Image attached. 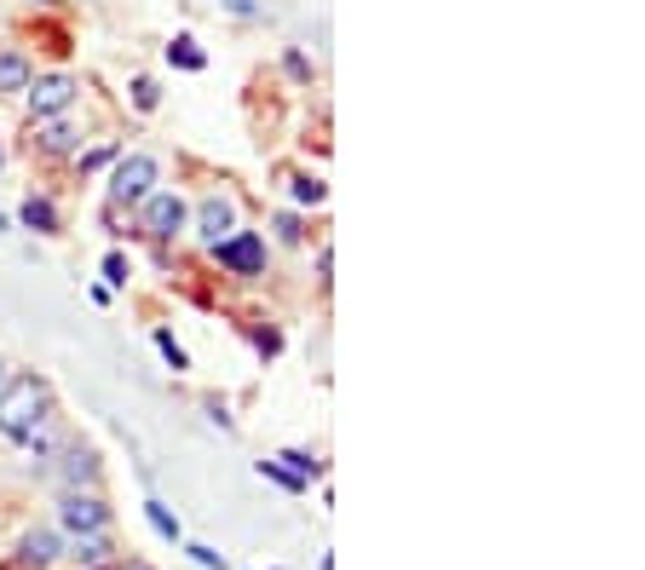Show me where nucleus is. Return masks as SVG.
Returning a JSON list of instances; mask_svg holds the SVG:
<instances>
[{"instance_id":"f257e3e1","label":"nucleus","mask_w":645,"mask_h":570,"mask_svg":"<svg viewBox=\"0 0 645 570\" xmlns=\"http://www.w3.org/2000/svg\"><path fill=\"white\" fill-rule=\"evenodd\" d=\"M46 421H53V386L41 375H18L0 386V438L7 444H30Z\"/></svg>"},{"instance_id":"f03ea898","label":"nucleus","mask_w":645,"mask_h":570,"mask_svg":"<svg viewBox=\"0 0 645 570\" xmlns=\"http://www.w3.org/2000/svg\"><path fill=\"white\" fill-rule=\"evenodd\" d=\"M157 179H162V168H157V155H144V150H133V155H116L110 162V207H139L150 191H157Z\"/></svg>"},{"instance_id":"7ed1b4c3","label":"nucleus","mask_w":645,"mask_h":570,"mask_svg":"<svg viewBox=\"0 0 645 570\" xmlns=\"http://www.w3.org/2000/svg\"><path fill=\"white\" fill-rule=\"evenodd\" d=\"M82 98V82L64 69L53 75H30V87H23V110H30V121H53V116H69V104Z\"/></svg>"},{"instance_id":"20e7f679","label":"nucleus","mask_w":645,"mask_h":570,"mask_svg":"<svg viewBox=\"0 0 645 570\" xmlns=\"http://www.w3.org/2000/svg\"><path fill=\"white\" fill-rule=\"evenodd\" d=\"M139 219H144V237L173 243L179 230L191 225V207H185V196H179V191H150V196L139 202Z\"/></svg>"},{"instance_id":"39448f33","label":"nucleus","mask_w":645,"mask_h":570,"mask_svg":"<svg viewBox=\"0 0 645 570\" xmlns=\"http://www.w3.org/2000/svg\"><path fill=\"white\" fill-rule=\"evenodd\" d=\"M58 525L69 536H93V530H110V502L98 490H64L58 496Z\"/></svg>"},{"instance_id":"423d86ee","label":"nucleus","mask_w":645,"mask_h":570,"mask_svg":"<svg viewBox=\"0 0 645 570\" xmlns=\"http://www.w3.org/2000/svg\"><path fill=\"white\" fill-rule=\"evenodd\" d=\"M208 254L219 259L225 271H237V277H260L266 271V237L260 230H230V237L214 243Z\"/></svg>"},{"instance_id":"0eeeda50","label":"nucleus","mask_w":645,"mask_h":570,"mask_svg":"<svg viewBox=\"0 0 645 570\" xmlns=\"http://www.w3.org/2000/svg\"><path fill=\"white\" fill-rule=\"evenodd\" d=\"M191 230L202 237V248L225 243L230 230H237V202L219 196V191H214V196H202V202H196V219H191Z\"/></svg>"},{"instance_id":"6e6552de","label":"nucleus","mask_w":645,"mask_h":570,"mask_svg":"<svg viewBox=\"0 0 645 570\" xmlns=\"http://www.w3.org/2000/svg\"><path fill=\"white\" fill-rule=\"evenodd\" d=\"M46 162H64V155H82V127L69 116H53V121H35V139H30Z\"/></svg>"},{"instance_id":"1a4fd4ad","label":"nucleus","mask_w":645,"mask_h":570,"mask_svg":"<svg viewBox=\"0 0 645 570\" xmlns=\"http://www.w3.org/2000/svg\"><path fill=\"white\" fill-rule=\"evenodd\" d=\"M53 466H58V484L64 490H98V455L87 444H64L53 455Z\"/></svg>"},{"instance_id":"9d476101","label":"nucleus","mask_w":645,"mask_h":570,"mask_svg":"<svg viewBox=\"0 0 645 570\" xmlns=\"http://www.w3.org/2000/svg\"><path fill=\"white\" fill-rule=\"evenodd\" d=\"M58 559H64V536L58 530H30L18 541V564L23 570H53Z\"/></svg>"},{"instance_id":"9b49d317","label":"nucleus","mask_w":645,"mask_h":570,"mask_svg":"<svg viewBox=\"0 0 645 570\" xmlns=\"http://www.w3.org/2000/svg\"><path fill=\"white\" fill-rule=\"evenodd\" d=\"M18 225H23V230H35V237H53V230H58V207L46 202V196H23Z\"/></svg>"},{"instance_id":"f8f14e48","label":"nucleus","mask_w":645,"mask_h":570,"mask_svg":"<svg viewBox=\"0 0 645 570\" xmlns=\"http://www.w3.org/2000/svg\"><path fill=\"white\" fill-rule=\"evenodd\" d=\"M64 553L87 570V564H110V553H116V548H110V530H93V536H75Z\"/></svg>"},{"instance_id":"ddd939ff","label":"nucleus","mask_w":645,"mask_h":570,"mask_svg":"<svg viewBox=\"0 0 645 570\" xmlns=\"http://www.w3.org/2000/svg\"><path fill=\"white\" fill-rule=\"evenodd\" d=\"M30 58H23V46H0V93H23L30 87Z\"/></svg>"},{"instance_id":"4468645a","label":"nucleus","mask_w":645,"mask_h":570,"mask_svg":"<svg viewBox=\"0 0 645 570\" xmlns=\"http://www.w3.org/2000/svg\"><path fill=\"white\" fill-rule=\"evenodd\" d=\"M144 518H150V530H157L162 541H185V525H179V513L168 502H144Z\"/></svg>"},{"instance_id":"2eb2a0df","label":"nucleus","mask_w":645,"mask_h":570,"mask_svg":"<svg viewBox=\"0 0 645 570\" xmlns=\"http://www.w3.org/2000/svg\"><path fill=\"white\" fill-rule=\"evenodd\" d=\"M168 64H179V69H191V75H196L202 64H208V52H202L191 35H173V41H168Z\"/></svg>"},{"instance_id":"dca6fc26","label":"nucleus","mask_w":645,"mask_h":570,"mask_svg":"<svg viewBox=\"0 0 645 570\" xmlns=\"http://www.w3.org/2000/svg\"><path fill=\"white\" fill-rule=\"evenodd\" d=\"M277 461H282V466H289V473H294V478H305V484H312V478L323 473V461H318L312 450H282Z\"/></svg>"},{"instance_id":"f3484780","label":"nucleus","mask_w":645,"mask_h":570,"mask_svg":"<svg viewBox=\"0 0 645 570\" xmlns=\"http://www.w3.org/2000/svg\"><path fill=\"white\" fill-rule=\"evenodd\" d=\"M150 341H157V352L168 357V369H173V375H185V369H191V357H185V346L173 341V329H157Z\"/></svg>"},{"instance_id":"a211bd4d","label":"nucleus","mask_w":645,"mask_h":570,"mask_svg":"<svg viewBox=\"0 0 645 570\" xmlns=\"http://www.w3.org/2000/svg\"><path fill=\"white\" fill-rule=\"evenodd\" d=\"M162 104V87H157V75H133V110L150 116Z\"/></svg>"},{"instance_id":"6ab92c4d","label":"nucleus","mask_w":645,"mask_h":570,"mask_svg":"<svg viewBox=\"0 0 645 570\" xmlns=\"http://www.w3.org/2000/svg\"><path fill=\"white\" fill-rule=\"evenodd\" d=\"M260 478L282 484V490H289V496H305V490H312L305 478H294V473H289V466H282V461H260Z\"/></svg>"},{"instance_id":"aec40b11","label":"nucleus","mask_w":645,"mask_h":570,"mask_svg":"<svg viewBox=\"0 0 645 570\" xmlns=\"http://www.w3.org/2000/svg\"><path fill=\"white\" fill-rule=\"evenodd\" d=\"M116 155H121L116 144H93L87 155H75V168H82V179H87V173H98V168H110V162H116Z\"/></svg>"},{"instance_id":"412c9836","label":"nucleus","mask_w":645,"mask_h":570,"mask_svg":"<svg viewBox=\"0 0 645 570\" xmlns=\"http://www.w3.org/2000/svg\"><path fill=\"white\" fill-rule=\"evenodd\" d=\"M323 196H329V191H323V179H312V173H300V179H294V202L323 207Z\"/></svg>"},{"instance_id":"4be33fe9","label":"nucleus","mask_w":645,"mask_h":570,"mask_svg":"<svg viewBox=\"0 0 645 570\" xmlns=\"http://www.w3.org/2000/svg\"><path fill=\"white\" fill-rule=\"evenodd\" d=\"M185 553H191L202 570H230V564H225V553H214L208 541H185Z\"/></svg>"},{"instance_id":"5701e85b","label":"nucleus","mask_w":645,"mask_h":570,"mask_svg":"<svg viewBox=\"0 0 645 570\" xmlns=\"http://www.w3.org/2000/svg\"><path fill=\"white\" fill-rule=\"evenodd\" d=\"M127 277H133V271H127V259L110 248V254H105V289H127Z\"/></svg>"},{"instance_id":"b1692460","label":"nucleus","mask_w":645,"mask_h":570,"mask_svg":"<svg viewBox=\"0 0 645 570\" xmlns=\"http://www.w3.org/2000/svg\"><path fill=\"white\" fill-rule=\"evenodd\" d=\"M271 230H277L282 243H300V237H305V230H300V219H294V214H277V225H271Z\"/></svg>"},{"instance_id":"393cba45","label":"nucleus","mask_w":645,"mask_h":570,"mask_svg":"<svg viewBox=\"0 0 645 570\" xmlns=\"http://www.w3.org/2000/svg\"><path fill=\"white\" fill-rule=\"evenodd\" d=\"M254 346H260V357H277L282 352V334L277 329H260V334H254Z\"/></svg>"},{"instance_id":"a878e982","label":"nucleus","mask_w":645,"mask_h":570,"mask_svg":"<svg viewBox=\"0 0 645 570\" xmlns=\"http://www.w3.org/2000/svg\"><path fill=\"white\" fill-rule=\"evenodd\" d=\"M219 7H225L230 18H260V7H254V0H219Z\"/></svg>"},{"instance_id":"bb28decb","label":"nucleus","mask_w":645,"mask_h":570,"mask_svg":"<svg viewBox=\"0 0 645 570\" xmlns=\"http://www.w3.org/2000/svg\"><path fill=\"white\" fill-rule=\"evenodd\" d=\"M289 75H294V82H312V64H305L300 52H289Z\"/></svg>"},{"instance_id":"cd10ccee","label":"nucleus","mask_w":645,"mask_h":570,"mask_svg":"<svg viewBox=\"0 0 645 570\" xmlns=\"http://www.w3.org/2000/svg\"><path fill=\"white\" fill-rule=\"evenodd\" d=\"M87 570H116V564H87Z\"/></svg>"},{"instance_id":"c85d7f7f","label":"nucleus","mask_w":645,"mask_h":570,"mask_svg":"<svg viewBox=\"0 0 645 570\" xmlns=\"http://www.w3.org/2000/svg\"><path fill=\"white\" fill-rule=\"evenodd\" d=\"M0 386H7V363H0Z\"/></svg>"},{"instance_id":"c756f323","label":"nucleus","mask_w":645,"mask_h":570,"mask_svg":"<svg viewBox=\"0 0 645 570\" xmlns=\"http://www.w3.org/2000/svg\"><path fill=\"white\" fill-rule=\"evenodd\" d=\"M127 570H150V564H127Z\"/></svg>"},{"instance_id":"7c9ffc66","label":"nucleus","mask_w":645,"mask_h":570,"mask_svg":"<svg viewBox=\"0 0 645 570\" xmlns=\"http://www.w3.org/2000/svg\"><path fill=\"white\" fill-rule=\"evenodd\" d=\"M35 7H53V0H35Z\"/></svg>"},{"instance_id":"2f4dec72","label":"nucleus","mask_w":645,"mask_h":570,"mask_svg":"<svg viewBox=\"0 0 645 570\" xmlns=\"http://www.w3.org/2000/svg\"><path fill=\"white\" fill-rule=\"evenodd\" d=\"M0 162H7V155H0Z\"/></svg>"}]
</instances>
